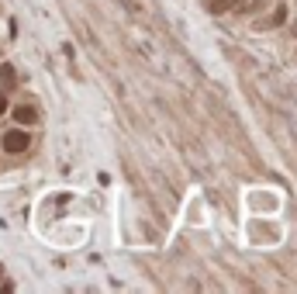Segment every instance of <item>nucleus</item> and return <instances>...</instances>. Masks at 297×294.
Here are the masks:
<instances>
[{
  "label": "nucleus",
  "instance_id": "obj_3",
  "mask_svg": "<svg viewBox=\"0 0 297 294\" xmlns=\"http://www.w3.org/2000/svg\"><path fill=\"white\" fill-rule=\"evenodd\" d=\"M0 80H3V87H14V83H17V73H14V66H10V63H3V66H0Z\"/></svg>",
  "mask_w": 297,
  "mask_h": 294
},
{
  "label": "nucleus",
  "instance_id": "obj_5",
  "mask_svg": "<svg viewBox=\"0 0 297 294\" xmlns=\"http://www.w3.org/2000/svg\"><path fill=\"white\" fill-rule=\"evenodd\" d=\"M294 35H297V24H294Z\"/></svg>",
  "mask_w": 297,
  "mask_h": 294
},
{
  "label": "nucleus",
  "instance_id": "obj_1",
  "mask_svg": "<svg viewBox=\"0 0 297 294\" xmlns=\"http://www.w3.org/2000/svg\"><path fill=\"white\" fill-rule=\"evenodd\" d=\"M0 146H3V152H24V149L31 146V135L24 128H10V132H3Z\"/></svg>",
  "mask_w": 297,
  "mask_h": 294
},
{
  "label": "nucleus",
  "instance_id": "obj_4",
  "mask_svg": "<svg viewBox=\"0 0 297 294\" xmlns=\"http://www.w3.org/2000/svg\"><path fill=\"white\" fill-rule=\"evenodd\" d=\"M3 111H7V97L0 94V114H3Z\"/></svg>",
  "mask_w": 297,
  "mask_h": 294
},
{
  "label": "nucleus",
  "instance_id": "obj_6",
  "mask_svg": "<svg viewBox=\"0 0 297 294\" xmlns=\"http://www.w3.org/2000/svg\"><path fill=\"white\" fill-rule=\"evenodd\" d=\"M0 274H3V267H0Z\"/></svg>",
  "mask_w": 297,
  "mask_h": 294
},
{
  "label": "nucleus",
  "instance_id": "obj_2",
  "mask_svg": "<svg viewBox=\"0 0 297 294\" xmlns=\"http://www.w3.org/2000/svg\"><path fill=\"white\" fill-rule=\"evenodd\" d=\"M14 118H17L21 125H35V121H38V107H31V104H21V107H14Z\"/></svg>",
  "mask_w": 297,
  "mask_h": 294
}]
</instances>
